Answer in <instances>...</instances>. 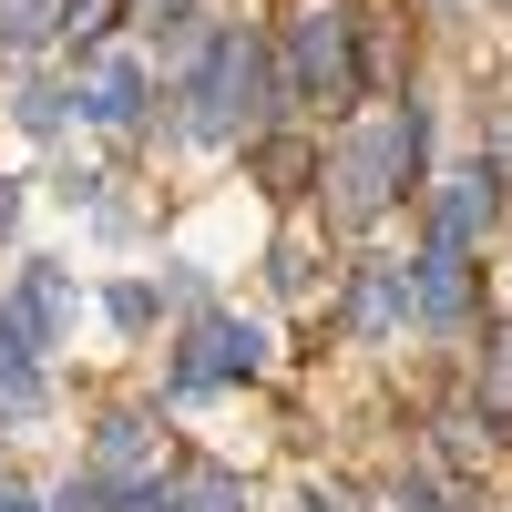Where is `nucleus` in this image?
Returning a JSON list of instances; mask_svg holds the SVG:
<instances>
[{"label":"nucleus","mask_w":512,"mask_h":512,"mask_svg":"<svg viewBox=\"0 0 512 512\" xmlns=\"http://www.w3.org/2000/svg\"><path fill=\"white\" fill-rule=\"evenodd\" d=\"M287 103H359V11L349 0H297L287 21Z\"/></svg>","instance_id":"obj_1"},{"label":"nucleus","mask_w":512,"mask_h":512,"mask_svg":"<svg viewBox=\"0 0 512 512\" xmlns=\"http://www.w3.org/2000/svg\"><path fill=\"white\" fill-rule=\"evenodd\" d=\"M420 134H431L420 113H390L379 134H349V144H338V154L318 164V175L338 185V226H369L379 205H390V195L420 175Z\"/></svg>","instance_id":"obj_2"},{"label":"nucleus","mask_w":512,"mask_h":512,"mask_svg":"<svg viewBox=\"0 0 512 512\" xmlns=\"http://www.w3.org/2000/svg\"><path fill=\"white\" fill-rule=\"evenodd\" d=\"M256 93H267V41L226 31L216 52H205V72H195V113H185V134H195V144H236L246 123L267 113Z\"/></svg>","instance_id":"obj_3"},{"label":"nucleus","mask_w":512,"mask_h":512,"mask_svg":"<svg viewBox=\"0 0 512 512\" xmlns=\"http://www.w3.org/2000/svg\"><path fill=\"white\" fill-rule=\"evenodd\" d=\"M256 359H267V338H256L246 318H226V308H205V318L185 328L175 369H164V390H175V400H195V390H226V379H256Z\"/></svg>","instance_id":"obj_4"},{"label":"nucleus","mask_w":512,"mask_h":512,"mask_svg":"<svg viewBox=\"0 0 512 512\" xmlns=\"http://www.w3.org/2000/svg\"><path fill=\"white\" fill-rule=\"evenodd\" d=\"M164 472V431H154V410H113L103 431H93V482H144Z\"/></svg>","instance_id":"obj_5"},{"label":"nucleus","mask_w":512,"mask_h":512,"mask_svg":"<svg viewBox=\"0 0 512 512\" xmlns=\"http://www.w3.org/2000/svg\"><path fill=\"white\" fill-rule=\"evenodd\" d=\"M82 113L93 123H134L144 113V62L134 52H93L82 62Z\"/></svg>","instance_id":"obj_6"},{"label":"nucleus","mask_w":512,"mask_h":512,"mask_svg":"<svg viewBox=\"0 0 512 512\" xmlns=\"http://www.w3.org/2000/svg\"><path fill=\"white\" fill-rule=\"evenodd\" d=\"M492 195H502L492 175H441V195H431V246L461 256V246L482 236V205H492Z\"/></svg>","instance_id":"obj_7"},{"label":"nucleus","mask_w":512,"mask_h":512,"mask_svg":"<svg viewBox=\"0 0 512 512\" xmlns=\"http://www.w3.org/2000/svg\"><path fill=\"white\" fill-rule=\"evenodd\" d=\"M420 318L431 328H472V267H461V256H420Z\"/></svg>","instance_id":"obj_8"},{"label":"nucleus","mask_w":512,"mask_h":512,"mask_svg":"<svg viewBox=\"0 0 512 512\" xmlns=\"http://www.w3.org/2000/svg\"><path fill=\"white\" fill-rule=\"evenodd\" d=\"M0 410H11V420H31V410H41V369H31V328H21L11 308H0Z\"/></svg>","instance_id":"obj_9"},{"label":"nucleus","mask_w":512,"mask_h":512,"mask_svg":"<svg viewBox=\"0 0 512 512\" xmlns=\"http://www.w3.org/2000/svg\"><path fill=\"white\" fill-rule=\"evenodd\" d=\"M256 185H267V195H308L318 185V144L308 134H267V144H256Z\"/></svg>","instance_id":"obj_10"},{"label":"nucleus","mask_w":512,"mask_h":512,"mask_svg":"<svg viewBox=\"0 0 512 512\" xmlns=\"http://www.w3.org/2000/svg\"><path fill=\"white\" fill-rule=\"evenodd\" d=\"M400 308H410V267H369V277H359V297H349V338H379Z\"/></svg>","instance_id":"obj_11"},{"label":"nucleus","mask_w":512,"mask_h":512,"mask_svg":"<svg viewBox=\"0 0 512 512\" xmlns=\"http://www.w3.org/2000/svg\"><path fill=\"white\" fill-rule=\"evenodd\" d=\"M11 318H21V328H41V338H62V318H72V287H62L52 267H21V287H11Z\"/></svg>","instance_id":"obj_12"},{"label":"nucleus","mask_w":512,"mask_h":512,"mask_svg":"<svg viewBox=\"0 0 512 512\" xmlns=\"http://www.w3.org/2000/svg\"><path fill=\"white\" fill-rule=\"evenodd\" d=\"M175 492V512H246V482L236 472H185V482H164Z\"/></svg>","instance_id":"obj_13"},{"label":"nucleus","mask_w":512,"mask_h":512,"mask_svg":"<svg viewBox=\"0 0 512 512\" xmlns=\"http://www.w3.org/2000/svg\"><path fill=\"white\" fill-rule=\"evenodd\" d=\"M441 461H451V472H492V431H482L472 410H451V420H441Z\"/></svg>","instance_id":"obj_14"},{"label":"nucleus","mask_w":512,"mask_h":512,"mask_svg":"<svg viewBox=\"0 0 512 512\" xmlns=\"http://www.w3.org/2000/svg\"><path fill=\"white\" fill-rule=\"evenodd\" d=\"M482 410L492 420L512 410V328H492V349H482Z\"/></svg>","instance_id":"obj_15"},{"label":"nucleus","mask_w":512,"mask_h":512,"mask_svg":"<svg viewBox=\"0 0 512 512\" xmlns=\"http://www.w3.org/2000/svg\"><path fill=\"white\" fill-rule=\"evenodd\" d=\"M52 31V0H0V41H41Z\"/></svg>","instance_id":"obj_16"},{"label":"nucleus","mask_w":512,"mask_h":512,"mask_svg":"<svg viewBox=\"0 0 512 512\" xmlns=\"http://www.w3.org/2000/svg\"><path fill=\"white\" fill-rule=\"evenodd\" d=\"M277 287H287V297H308V246H297V236L277 246Z\"/></svg>","instance_id":"obj_17"},{"label":"nucleus","mask_w":512,"mask_h":512,"mask_svg":"<svg viewBox=\"0 0 512 512\" xmlns=\"http://www.w3.org/2000/svg\"><path fill=\"white\" fill-rule=\"evenodd\" d=\"M123 11H134V21H154V31H164V21H185L195 0H123Z\"/></svg>","instance_id":"obj_18"},{"label":"nucleus","mask_w":512,"mask_h":512,"mask_svg":"<svg viewBox=\"0 0 512 512\" xmlns=\"http://www.w3.org/2000/svg\"><path fill=\"white\" fill-rule=\"evenodd\" d=\"M11 226H21V185L0 175V246H11Z\"/></svg>","instance_id":"obj_19"},{"label":"nucleus","mask_w":512,"mask_h":512,"mask_svg":"<svg viewBox=\"0 0 512 512\" xmlns=\"http://www.w3.org/2000/svg\"><path fill=\"white\" fill-rule=\"evenodd\" d=\"M0 512H31V502H21V492H11V482H0Z\"/></svg>","instance_id":"obj_20"}]
</instances>
